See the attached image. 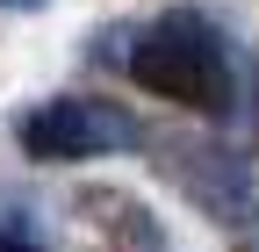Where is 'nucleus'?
Returning <instances> with one entry per match:
<instances>
[{
    "label": "nucleus",
    "instance_id": "obj_1",
    "mask_svg": "<svg viewBox=\"0 0 259 252\" xmlns=\"http://www.w3.org/2000/svg\"><path fill=\"white\" fill-rule=\"evenodd\" d=\"M130 79L144 94L173 108H194V115H231L238 108V65H231V44H223V29L194 8H173L137 29V44H130Z\"/></svg>",
    "mask_w": 259,
    "mask_h": 252
},
{
    "label": "nucleus",
    "instance_id": "obj_2",
    "mask_svg": "<svg viewBox=\"0 0 259 252\" xmlns=\"http://www.w3.org/2000/svg\"><path fill=\"white\" fill-rule=\"evenodd\" d=\"M158 166H166V180L238 252H259V166L245 159L238 144H223V137H173Z\"/></svg>",
    "mask_w": 259,
    "mask_h": 252
},
{
    "label": "nucleus",
    "instance_id": "obj_3",
    "mask_svg": "<svg viewBox=\"0 0 259 252\" xmlns=\"http://www.w3.org/2000/svg\"><path fill=\"white\" fill-rule=\"evenodd\" d=\"M22 151L36 166H79V159H108V151L137 144V122L115 101H94V94H51L15 122Z\"/></svg>",
    "mask_w": 259,
    "mask_h": 252
},
{
    "label": "nucleus",
    "instance_id": "obj_4",
    "mask_svg": "<svg viewBox=\"0 0 259 252\" xmlns=\"http://www.w3.org/2000/svg\"><path fill=\"white\" fill-rule=\"evenodd\" d=\"M72 216H79L87 252H166V224L130 187H79Z\"/></svg>",
    "mask_w": 259,
    "mask_h": 252
},
{
    "label": "nucleus",
    "instance_id": "obj_5",
    "mask_svg": "<svg viewBox=\"0 0 259 252\" xmlns=\"http://www.w3.org/2000/svg\"><path fill=\"white\" fill-rule=\"evenodd\" d=\"M252 122H259V72H252Z\"/></svg>",
    "mask_w": 259,
    "mask_h": 252
},
{
    "label": "nucleus",
    "instance_id": "obj_6",
    "mask_svg": "<svg viewBox=\"0 0 259 252\" xmlns=\"http://www.w3.org/2000/svg\"><path fill=\"white\" fill-rule=\"evenodd\" d=\"M0 8H44V0H0Z\"/></svg>",
    "mask_w": 259,
    "mask_h": 252
}]
</instances>
